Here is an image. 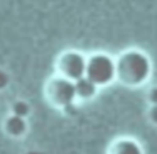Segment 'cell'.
I'll use <instances>...</instances> for the list:
<instances>
[{
	"mask_svg": "<svg viewBox=\"0 0 157 154\" xmlns=\"http://www.w3.org/2000/svg\"><path fill=\"white\" fill-rule=\"evenodd\" d=\"M27 121L25 117L11 114L4 121V131L12 138H21L27 132Z\"/></svg>",
	"mask_w": 157,
	"mask_h": 154,
	"instance_id": "6",
	"label": "cell"
},
{
	"mask_svg": "<svg viewBox=\"0 0 157 154\" xmlns=\"http://www.w3.org/2000/svg\"><path fill=\"white\" fill-rule=\"evenodd\" d=\"M148 120L157 126V105H151L148 109Z\"/></svg>",
	"mask_w": 157,
	"mask_h": 154,
	"instance_id": "11",
	"label": "cell"
},
{
	"mask_svg": "<svg viewBox=\"0 0 157 154\" xmlns=\"http://www.w3.org/2000/svg\"><path fill=\"white\" fill-rule=\"evenodd\" d=\"M151 73L152 62L141 50H125L115 60V79L126 87L135 88L145 84Z\"/></svg>",
	"mask_w": 157,
	"mask_h": 154,
	"instance_id": "1",
	"label": "cell"
},
{
	"mask_svg": "<svg viewBox=\"0 0 157 154\" xmlns=\"http://www.w3.org/2000/svg\"><path fill=\"white\" fill-rule=\"evenodd\" d=\"M107 154H144V149L136 139L120 137L108 145Z\"/></svg>",
	"mask_w": 157,
	"mask_h": 154,
	"instance_id": "5",
	"label": "cell"
},
{
	"mask_svg": "<svg viewBox=\"0 0 157 154\" xmlns=\"http://www.w3.org/2000/svg\"><path fill=\"white\" fill-rule=\"evenodd\" d=\"M86 56L77 50H66L59 55L55 61L56 73L70 79L76 81L85 76L86 71Z\"/></svg>",
	"mask_w": 157,
	"mask_h": 154,
	"instance_id": "4",
	"label": "cell"
},
{
	"mask_svg": "<svg viewBox=\"0 0 157 154\" xmlns=\"http://www.w3.org/2000/svg\"><path fill=\"white\" fill-rule=\"evenodd\" d=\"M9 82H10L9 75L4 70H0V90H2L4 88H6L7 84H9Z\"/></svg>",
	"mask_w": 157,
	"mask_h": 154,
	"instance_id": "10",
	"label": "cell"
},
{
	"mask_svg": "<svg viewBox=\"0 0 157 154\" xmlns=\"http://www.w3.org/2000/svg\"><path fill=\"white\" fill-rule=\"evenodd\" d=\"M74 86H75L76 99L80 100H91L97 94L98 90V86L94 84L86 76H82L76 81H74Z\"/></svg>",
	"mask_w": 157,
	"mask_h": 154,
	"instance_id": "7",
	"label": "cell"
},
{
	"mask_svg": "<svg viewBox=\"0 0 157 154\" xmlns=\"http://www.w3.org/2000/svg\"><path fill=\"white\" fill-rule=\"evenodd\" d=\"M147 99H148V101H150L151 105H157V86L152 87V88L148 90Z\"/></svg>",
	"mask_w": 157,
	"mask_h": 154,
	"instance_id": "9",
	"label": "cell"
},
{
	"mask_svg": "<svg viewBox=\"0 0 157 154\" xmlns=\"http://www.w3.org/2000/svg\"><path fill=\"white\" fill-rule=\"evenodd\" d=\"M31 112V106L27 101L25 100H16L12 105H11V114L13 115H17V116H21V117H27Z\"/></svg>",
	"mask_w": 157,
	"mask_h": 154,
	"instance_id": "8",
	"label": "cell"
},
{
	"mask_svg": "<svg viewBox=\"0 0 157 154\" xmlns=\"http://www.w3.org/2000/svg\"><path fill=\"white\" fill-rule=\"evenodd\" d=\"M43 94L45 100L53 108L60 110L76 100L74 81H70L58 73L55 76H52L45 82Z\"/></svg>",
	"mask_w": 157,
	"mask_h": 154,
	"instance_id": "2",
	"label": "cell"
},
{
	"mask_svg": "<svg viewBox=\"0 0 157 154\" xmlns=\"http://www.w3.org/2000/svg\"><path fill=\"white\" fill-rule=\"evenodd\" d=\"M85 76L98 87L110 84L115 79V59L105 53H96L86 60Z\"/></svg>",
	"mask_w": 157,
	"mask_h": 154,
	"instance_id": "3",
	"label": "cell"
}]
</instances>
